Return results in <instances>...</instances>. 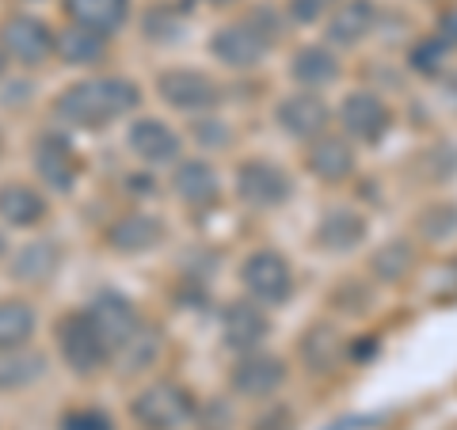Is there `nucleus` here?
Listing matches in <instances>:
<instances>
[{
    "mask_svg": "<svg viewBox=\"0 0 457 430\" xmlns=\"http://www.w3.org/2000/svg\"><path fill=\"white\" fill-rule=\"evenodd\" d=\"M161 354H164V335H161V327L149 320H141L137 332L114 351V358L122 362V374H145V369L161 362Z\"/></svg>",
    "mask_w": 457,
    "mask_h": 430,
    "instance_id": "c85d7f7f",
    "label": "nucleus"
},
{
    "mask_svg": "<svg viewBox=\"0 0 457 430\" xmlns=\"http://www.w3.org/2000/svg\"><path fill=\"white\" fill-rule=\"evenodd\" d=\"M69 23L92 27L99 35H119L134 12V0H62Z\"/></svg>",
    "mask_w": 457,
    "mask_h": 430,
    "instance_id": "393cba45",
    "label": "nucleus"
},
{
    "mask_svg": "<svg viewBox=\"0 0 457 430\" xmlns=\"http://www.w3.org/2000/svg\"><path fill=\"white\" fill-rule=\"evenodd\" d=\"M8 65H12V62H8V54H4V50H0V77H4V73H8Z\"/></svg>",
    "mask_w": 457,
    "mask_h": 430,
    "instance_id": "79ce46f5",
    "label": "nucleus"
},
{
    "mask_svg": "<svg viewBox=\"0 0 457 430\" xmlns=\"http://www.w3.org/2000/svg\"><path fill=\"white\" fill-rule=\"evenodd\" d=\"M237 198L252 210H278L294 198V179L290 171L275 161H263V156H252V161H240L237 176H233Z\"/></svg>",
    "mask_w": 457,
    "mask_h": 430,
    "instance_id": "423d86ee",
    "label": "nucleus"
},
{
    "mask_svg": "<svg viewBox=\"0 0 457 430\" xmlns=\"http://www.w3.org/2000/svg\"><path fill=\"white\" fill-rule=\"evenodd\" d=\"M336 122H339V134H347L354 145H378L393 130V107L378 92L359 88V92L343 95Z\"/></svg>",
    "mask_w": 457,
    "mask_h": 430,
    "instance_id": "1a4fd4ad",
    "label": "nucleus"
},
{
    "mask_svg": "<svg viewBox=\"0 0 457 430\" xmlns=\"http://www.w3.org/2000/svg\"><path fill=\"white\" fill-rule=\"evenodd\" d=\"M210 54L228 73H252V69H260L267 62L270 46L245 20H237V23H221L218 31L210 35Z\"/></svg>",
    "mask_w": 457,
    "mask_h": 430,
    "instance_id": "ddd939ff",
    "label": "nucleus"
},
{
    "mask_svg": "<svg viewBox=\"0 0 457 430\" xmlns=\"http://www.w3.org/2000/svg\"><path fill=\"white\" fill-rule=\"evenodd\" d=\"M260 430H294V415L290 411H270V415H263V423H255Z\"/></svg>",
    "mask_w": 457,
    "mask_h": 430,
    "instance_id": "ea45409f",
    "label": "nucleus"
},
{
    "mask_svg": "<svg viewBox=\"0 0 457 430\" xmlns=\"http://www.w3.org/2000/svg\"><path fill=\"white\" fill-rule=\"evenodd\" d=\"M240 290L263 309H278L294 294V267L275 248H255L240 263Z\"/></svg>",
    "mask_w": 457,
    "mask_h": 430,
    "instance_id": "7ed1b4c3",
    "label": "nucleus"
},
{
    "mask_svg": "<svg viewBox=\"0 0 457 430\" xmlns=\"http://www.w3.org/2000/svg\"><path fill=\"white\" fill-rule=\"evenodd\" d=\"M446 62H450V46L442 42L438 35H427L420 38L416 46L408 50V65H411V73H420V77H442L446 73Z\"/></svg>",
    "mask_w": 457,
    "mask_h": 430,
    "instance_id": "2f4dec72",
    "label": "nucleus"
},
{
    "mask_svg": "<svg viewBox=\"0 0 457 430\" xmlns=\"http://www.w3.org/2000/svg\"><path fill=\"white\" fill-rule=\"evenodd\" d=\"M297 354H302V366L309 374H332V369L343 362V335L332 324H312L302 335Z\"/></svg>",
    "mask_w": 457,
    "mask_h": 430,
    "instance_id": "bb28decb",
    "label": "nucleus"
},
{
    "mask_svg": "<svg viewBox=\"0 0 457 430\" xmlns=\"http://www.w3.org/2000/svg\"><path fill=\"white\" fill-rule=\"evenodd\" d=\"M31 168L35 179L50 194H69L80 179V156L62 130H42L31 145Z\"/></svg>",
    "mask_w": 457,
    "mask_h": 430,
    "instance_id": "6e6552de",
    "label": "nucleus"
},
{
    "mask_svg": "<svg viewBox=\"0 0 457 430\" xmlns=\"http://www.w3.org/2000/svg\"><path fill=\"white\" fill-rule=\"evenodd\" d=\"M126 149L137 164L145 168H168V164H179L183 161V137L179 130H171L164 119H134L126 126Z\"/></svg>",
    "mask_w": 457,
    "mask_h": 430,
    "instance_id": "9b49d317",
    "label": "nucleus"
},
{
    "mask_svg": "<svg viewBox=\"0 0 457 430\" xmlns=\"http://www.w3.org/2000/svg\"><path fill=\"white\" fill-rule=\"evenodd\" d=\"M245 23L252 27V31L255 35H260L263 42H267V46L270 50H275L278 46V42H282V31H286V20L278 16V12L275 8H252L248 12V16H245Z\"/></svg>",
    "mask_w": 457,
    "mask_h": 430,
    "instance_id": "72a5a7b5",
    "label": "nucleus"
},
{
    "mask_svg": "<svg viewBox=\"0 0 457 430\" xmlns=\"http://www.w3.org/2000/svg\"><path fill=\"white\" fill-rule=\"evenodd\" d=\"M50 203H46V191L35 187V183H20V179H8L0 183V225L8 228H38L46 221Z\"/></svg>",
    "mask_w": 457,
    "mask_h": 430,
    "instance_id": "4be33fe9",
    "label": "nucleus"
},
{
    "mask_svg": "<svg viewBox=\"0 0 457 430\" xmlns=\"http://www.w3.org/2000/svg\"><path fill=\"white\" fill-rule=\"evenodd\" d=\"M164 221L149 210H130V213H119L111 225H107V248L114 255H149L164 244Z\"/></svg>",
    "mask_w": 457,
    "mask_h": 430,
    "instance_id": "f3484780",
    "label": "nucleus"
},
{
    "mask_svg": "<svg viewBox=\"0 0 457 430\" xmlns=\"http://www.w3.org/2000/svg\"><path fill=\"white\" fill-rule=\"evenodd\" d=\"M438 38H442V42H446V46H450V50H457V8H450V12H446V16H442V20H438Z\"/></svg>",
    "mask_w": 457,
    "mask_h": 430,
    "instance_id": "58836bf2",
    "label": "nucleus"
},
{
    "mask_svg": "<svg viewBox=\"0 0 457 430\" xmlns=\"http://www.w3.org/2000/svg\"><path fill=\"white\" fill-rule=\"evenodd\" d=\"M282 385H286V362L263 347L237 354L233 369H228V389L240 400H270Z\"/></svg>",
    "mask_w": 457,
    "mask_h": 430,
    "instance_id": "9d476101",
    "label": "nucleus"
},
{
    "mask_svg": "<svg viewBox=\"0 0 457 430\" xmlns=\"http://www.w3.org/2000/svg\"><path fill=\"white\" fill-rule=\"evenodd\" d=\"M195 423L198 430H233V408H228V400H206L195 411Z\"/></svg>",
    "mask_w": 457,
    "mask_h": 430,
    "instance_id": "f704fd0d",
    "label": "nucleus"
},
{
    "mask_svg": "<svg viewBox=\"0 0 457 430\" xmlns=\"http://www.w3.org/2000/svg\"><path fill=\"white\" fill-rule=\"evenodd\" d=\"M378 20H381V12L374 0H339L324 20V38H328V46H343V50L362 46L378 31Z\"/></svg>",
    "mask_w": 457,
    "mask_h": 430,
    "instance_id": "aec40b11",
    "label": "nucleus"
},
{
    "mask_svg": "<svg viewBox=\"0 0 457 430\" xmlns=\"http://www.w3.org/2000/svg\"><path fill=\"white\" fill-rule=\"evenodd\" d=\"M198 4H210V8H221V4H237V0H198Z\"/></svg>",
    "mask_w": 457,
    "mask_h": 430,
    "instance_id": "a19ab883",
    "label": "nucleus"
},
{
    "mask_svg": "<svg viewBox=\"0 0 457 430\" xmlns=\"http://www.w3.org/2000/svg\"><path fill=\"white\" fill-rule=\"evenodd\" d=\"M57 354L69 366V374L77 377H96L114 358L107 339L88 320V312H69V317L57 320Z\"/></svg>",
    "mask_w": 457,
    "mask_h": 430,
    "instance_id": "20e7f679",
    "label": "nucleus"
},
{
    "mask_svg": "<svg viewBox=\"0 0 457 430\" xmlns=\"http://www.w3.org/2000/svg\"><path fill=\"white\" fill-rule=\"evenodd\" d=\"M275 122H278V130L286 137L312 141V137H320V134L332 130V107H328V99L320 92L302 88V92H290V95L278 99Z\"/></svg>",
    "mask_w": 457,
    "mask_h": 430,
    "instance_id": "f8f14e48",
    "label": "nucleus"
},
{
    "mask_svg": "<svg viewBox=\"0 0 457 430\" xmlns=\"http://www.w3.org/2000/svg\"><path fill=\"white\" fill-rule=\"evenodd\" d=\"M156 95H161V103H168L171 111H183V114H210L221 107V84L213 80L210 73L203 69H164L161 77H156Z\"/></svg>",
    "mask_w": 457,
    "mask_h": 430,
    "instance_id": "0eeeda50",
    "label": "nucleus"
},
{
    "mask_svg": "<svg viewBox=\"0 0 457 430\" xmlns=\"http://www.w3.org/2000/svg\"><path fill=\"white\" fill-rule=\"evenodd\" d=\"M195 396L176 381H153L130 400V415L141 430H183L195 423Z\"/></svg>",
    "mask_w": 457,
    "mask_h": 430,
    "instance_id": "f03ea898",
    "label": "nucleus"
},
{
    "mask_svg": "<svg viewBox=\"0 0 457 430\" xmlns=\"http://www.w3.org/2000/svg\"><path fill=\"white\" fill-rule=\"evenodd\" d=\"M195 137L203 141L206 149H213V145H225V141H228V130H225L218 119H210V114H198V119H195Z\"/></svg>",
    "mask_w": 457,
    "mask_h": 430,
    "instance_id": "4c0bfd02",
    "label": "nucleus"
},
{
    "mask_svg": "<svg viewBox=\"0 0 457 430\" xmlns=\"http://www.w3.org/2000/svg\"><path fill=\"white\" fill-rule=\"evenodd\" d=\"M54 42L57 31L46 20L31 16V12H16V16L0 23V50L20 69H42L46 62H54Z\"/></svg>",
    "mask_w": 457,
    "mask_h": 430,
    "instance_id": "39448f33",
    "label": "nucleus"
},
{
    "mask_svg": "<svg viewBox=\"0 0 457 430\" xmlns=\"http://www.w3.org/2000/svg\"><path fill=\"white\" fill-rule=\"evenodd\" d=\"M8 255V240H4V233H0V260Z\"/></svg>",
    "mask_w": 457,
    "mask_h": 430,
    "instance_id": "37998d69",
    "label": "nucleus"
},
{
    "mask_svg": "<svg viewBox=\"0 0 457 430\" xmlns=\"http://www.w3.org/2000/svg\"><path fill=\"white\" fill-rule=\"evenodd\" d=\"M84 312H88V320L96 324V332L107 339L111 354L141 327V312H137V305L122 290H96L88 297V309H84Z\"/></svg>",
    "mask_w": 457,
    "mask_h": 430,
    "instance_id": "2eb2a0df",
    "label": "nucleus"
},
{
    "mask_svg": "<svg viewBox=\"0 0 457 430\" xmlns=\"http://www.w3.org/2000/svg\"><path fill=\"white\" fill-rule=\"evenodd\" d=\"M62 430H114V419L104 408H77L62 419Z\"/></svg>",
    "mask_w": 457,
    "mask_h": 430,
    "instance_id": "c9c22d12",
    "label": "nucleus"
},
{
    "mask_svg": "<svg viewBox=\"0 0 457 430\" xmlns=\"http://www.w3.org/2000/svg\"><path fill=\"white\" fill-rule=\"evenodd\" d=\"M270 335V317L263 305L255 301H233L225 312H221V343L228 351L245 354V351H260Z\"/></svg>",
    "mask_w": 457,
    "mask_h": 430,
    "instance_id": "412c9836",
    "label": "nucleus"
},
{
    "mask_svg": "<svg viewBox=\"0 0 457 430\" xmlns=\"http://www.w3.org/2000/svg\"><path fill=\"white\" fill-rule=\"evenodd\" d=\"M370 236V221L362 210L354 206H332L320 213L317 228H312V244L328 255H347L354 248H362Z\"/></svg>",
    "mask_w": 457,
    "mask_h": 430,
    "instance_id": "6ab92c4d",
    "label": "nucleus"
},
{
    "mask_svg": "<svg viewBox=\"0 0 457 430\" xmlns=\"http://www.w3.org/2000/svg\"><path fill=\"white\" fill-rule=\"evenodd\" d=\"M305 168L312 179L320 183H343L354 176L359 168V153H354V141L347 134H320L305 141Z\"/></svg>",
    "mask_w": 457,
    "mask_h": 430,
    "instance_id": "a211bd4d",
    "label": "nucleus"
},
{
    "mask_svg": "<svg viewBox=\"0 0 457 430\" xmlns=\"http://www.w3.org/2000/svg\"><path fill=\"white\" fill-rule=\"evenodd\" d=\"M62 263H65L62 244L54 236H35V240L20 244L16 255L8 260V278L38 290V285H50L57 275H62Z\"/></svg>",
    "mask_w": 457,
    "mask_h": 430,
    "instance_id": "dca6fc26",
    "label": "nucleus"
},
{
    "mask_svg": "<svg viewBox=\"0 0 457 430\" xmlns=\"http://www.w3.org/2000/svg\"><path fill=\"white\" fill-rule=\"evenodd\" d=\"M46 354H38L31 347H12L0 351V393H23L46 377Z\"/></svg>",
    "mask_w": 457,
    "mask_h": 430,
    "instance_id": "a878e982",
    "label": "nucleus"
},
{
    "mask_svg": "<svg viewBox=\"0 0 457 430\" xmlns=\"http://www.w3.org/2000/svg\"><path fill=\"white\" fill-rule=\"evenodd\" d=\"M38 332V312L23 297H0V351L31 347Z\"/></svg>",
    "mask_w": 457,
    "mask_h": 430,
    "instance_id": "cd10ccee",
    "label": "nucleus"
},
{
    "mask_svg": "<svg viewBox=\"0 0 457 430\" xmlns=\"http://www.w3.org/2000/svg\"><path fill=\"white\" fill-rule=\"evenodd\" d=\"M107 54H111V35H99L80 23H69L65 31H57V42H54V57L69 69H96L104 65Z\"/></svg>",
    "mask_w": 457,
    "mask_h": 430,
    "instance_id": "b1692460",
    "label": "nucleus"
},
{
    "mask_svg": "<svg viewBox=\"0 0 457 430\" xmlns=\"http://www.w3.org/2000/svg\"><path fill=\"white\" fill-rule=\"evenodd\" d=\"M343 73V62L336 57V50L328 42H309V46H297L290 57V77L309 92H324L332 88Z\"/></svg>",
    "mask_w": 457,
    "mask_h": 430,
    "instance_id": "5701e85b",
    "label": "nucleus"
},
{
    "mask_svg": "<svg viewBox=\"0 0 457 430\" xmlns=\"http://www.w3.org/2000/svg\"><path fill=\"white\" fill-rule=\"evenodd\" d=\"M336 4L339 0H286V16L294 23H320Z\"/></svg>",
    "mask_w": 457,
    "mask_h": 430,
    "instance_id": "e433bc0d",
    "label": "nucleus"
},
{
    "mask_svg": "<svg viewBox=\"0 0 457 430\" xmlns=\"http://www.w3.org/2000/svg\"><path fill=\"white\" fill-rule=\"evenodd\" d=\"M141 103V88L130 77H88V80H77V84H65L54 99V119L69 126V130H84V134H96V130H107L111 122L134 114V107Z\"/></svg>",
    "mask_w": 457,
    "mask_h": 430,
    "instance_id": "f257e3e1",
    "label": "nucleus"
},
{
    "mask_svg": "<svg viewBox=\"0 0 457 430\" xmlns=\"http://www.w3.org/2000/svg\"><path fill=\"white\" fill-rule=\"evenodd\" d=\"M141 31L156 46H176L183 38V12L176 4H153L145 16H141Z\"/></svg>",
    "mask_w": 457,
    "mask_h": 430,
    "instance_id": "7c9ffc66",
    "label": "nucleus"
},
{
    "mask_svg": "<svg viewBox=\"0 0 457 430\" xmlns=\"http://www.w3.org/2000/svg\"><path fill=\"white\" fill-rule=\"evenodd\" d=\"M411 267H416V248H411V240L396 236V240H385L381 248L370 255V275L374 282H385V285H396L411 275Z\"/></svg>",
    "mask_w": 457,
    "mask_h": 430,
    "instance_id": "c756f323",
    "label": "nucleus"
},
{
    "mask_svg": "<svg viewBox=\"0 0 457 430\" xmlns=\"http://www.w3.org/2000/svg\"><path fill=\"white\" fill-rule=\"evenodd\" d=\"M416 228H420L423 240H435V244L457 236V206H453V203H435V206H427V210L420 213Z\"/></svg>",
    "mask_w": 457,
    "mask_h": 430,
    "instance_id": "473e14b6",
    "label": "nucleus"
},
{
    "mask_svg": "<svg viewBox=\"0 0 457 430\" xmlns=\"http://www.w3.org/2000/svg\"><path fill=\"white\" fill-rule=\"evenodd\" d=\"M221 176L218 168L203 156H183L179 164H171V194L179 198L191 213H210L221 203Z\"/></svg>",
    "mask_w": 457,
    "mask_h": 430,
    "instance_id": "4468645a",
    "label": "nucleus"
}]
</instances>
